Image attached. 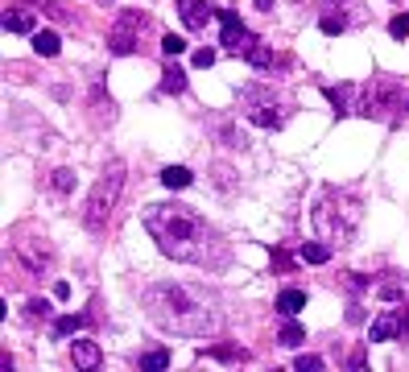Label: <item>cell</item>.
<instances>
[{"instance_id": "cell-4", "label": "cell", "mask_w": 409, "mask_h": 372, "mask_svg": "<svg viewBox=\"0 0 409 372\" xmlns=\"http://www.w3.org/2000/svg\"><path fill=\"white\" fill-rule=\"evenodd\" d=\"M356 112L368 116V120H388L397 124L409 112V83L393 79V74H376L360 87V99H356Z\"/></svg>"}, {"instance_id": "cell-3", "label": "cell", "mask_w": 409, "mask_h": 372, "mask_svg": "<svg viewBox=\"0 0 409 372\" xmlns=\"http://www.w3.org/2000/svg\"><path fill=\"white\" fill-rule=\"evenodd\" d=\"M360 198L356 195H343V191H327V195L318 198V207H314V232L327 240V244H347L352 240V232L360 227Z\"/></svg>"}, {"instance_id": "cell-13", "label": "cell", "mask_w": 409, "mask_h": 372, "mask_svg": "<svg viewBox=\"0 0 409 372\" xmlns=\"http://www.w3.org/2000/svg\"><path fill=\"white\" fill-rule=\"evenodd\" d=\"M401 327H405V322H401V315H393V310H388V315H376V319L368 322V339H372V344H388V339L401 335Z\"/></svg>"}, {"instance_id": "cell-29", "label": "cell", "mask_w": 409, "mask_h": 372, "mask_svg": "<svg viewBox=\"0 0 409 372\" xmlns=\"http://www.w3.org/2000/svg\"><path fill=\"white\" fill-rule=\"evenodd\" d=\"M25 315H29V319H50V302L46 298H29V302H25Z\"/></svg>"}, {"instance_id": "cell-19", "label": "cell", "mask_w": 409, "mask_h": 372, "mask_svg": "<svg viewBox=\"0 0 409 372\" xmlns=\"http://www.w3.org/2000/svg\"><path fill=\"white\" fill-rule=\"evenodd\" d=\"M302 306H306V290H281V294H277V310H281L286 319H293Z\"/></svg>"}, {"instance_id": "cell-16", "label": "cell", "mask_w": 409, "mask_h": 372, "mask_svg": "<svg viewBox=\"0 0 409 372\" xmlns=\"http://www.w3.org/2000/svg\"><path fill=\"white\" fill-rule=\"evenodd\" d=\"M33 25H38L33 9H13V13H4V33H38Z\"/></svg>"}, {"instance_id": "cell-36", "label": "cell", "mask_w": 409, "mask_h": 372, "mask_svg": "<svg viewBox=\"0 0 409 372\" xmlns=\"http://www.w3.org/2000/svg\"><path fill=\"white\" fill-rule=\"evenodd\" d=\"M347 286H352V290H364V286H372V277H364V273H352V277H347Z\"/></svg>"}, {"instance_id": "cell-32", "label": "cell", "mask_w": 409, "mask_h": 372, "mask_svg": "<svg viewBox=\"0 0 409 372\" xmlns=\"http://www.w3.org/2000/svg\"><path fill=\"white\" fill-rule=\"evenodd\" d=\"M388 33H393L397 42H405V38H409V13H401V17H393V21H388Z\"/></svg>"}, {"instance_id": "cell-10", "label": "cell", "mask_w": 409, "mask_h": 372, "mask_svg": "<svg viewBox=\"0 0 409 372\" xmlns=\"http://www.w3.org/2000/svg\"><path fill=\"white\" fill-rule=\"evenodd\" d=\"M178 17L186 29H207V21L215 17V9L207 0H178Z\"/></svg>"}, {"instance_id": "cell-6", "label": "cell", "mask_w": 409, "mask_h": 372, "mask_svg": "<svg viewBox=\"0 0 409 372\" xmlns=\"http://www.w3.org/2000/svg\"><path fill=\"white\" fill-rule=\"evenodd\" d=\"M244 116L257 124V128H281L286 124V108L273 99V91H261V87H244L240 91Z\"/></svg>"}, {"instance_id": "cell-18", "label": "cell", "mask_w": 409, "mask_h": 372, "mask_svg": "<svg viewBox=\"0 0 409 372\" xmlns=\"http://www.w3.org/2000/svg\"><path fill=\"white\" fill-rule=\"evenodd\" d=\"M191 182H194V174L186 166H166L162 170V186H169V191H186Z\"/></svg>"}, {"instance_id": "cell-24", "label": "cell", "mask_w": 409, "mask_h": 372, "mask_svg": "<svg viewBox=\"0 0 409 372\" xmlns=\"http://www.w3.org/2000/svg\"><path fill=\"white\" fill-rule=\"evenodd\" d=\"M162 368H169V351H166V347L141 351V372H162Z\"/></svg>"}, {"instance_id": "cell-7", "label": "cell", "mask_w": 409, "mask_h": 372, "mask_svg": "<svg viewBox=\"0 0 409 372\" xmlns=\"http://www.w3.org/2000/svg\"><path fill=\"white\" fill-rule=\"evenodd\" d=\"M145 25H149V13H137V9H128V13H121V21H116V29L108 33V54H137V42H141Z\"/></svg>"}, {"instance_id": "cell-5", "label": "cell", "mask_w": 409, "mask_h": 372, "mask_svg": "<svg viewBox=\"0 0 409 372\" xmlns=\"http://www.w3.org/2000/svg\"><path fill=\"white\" fill-rule=\"evenodd\" d=\"M121 191H124V162H108L103 174L96 178V186H91V195L83 198V227L87 232H108V223H112V211H116V203H121Z\"/></svg>"}, {"instance_id": "cell-30", "label": "cell", "mask_w": 409, "mask_h": 372, "mask_svg": "<svg viewBox=\"0 0 409 372\" xmlns=\"http://www.w3.org/2000/svg\"><path fill=\"white\" fill-rule=\"evenodd\" d=\"M293 368H298V372H318V368H323V356H310V351H302V356L293 360Z\"/></svg>"}, {"instance_id": "cell-35", "label": "cell", "mask_w": 409, "mask_h": 372, "mask_svg": "<svg viewBox=\"0 0 409 372\" xmlns=\"http://www.w3.org/2000/svg\"><path fill=\"white\" fill-rule=\"evenodd\" d=\"M215 182L223 191H232V170H228V166H215Z\"/></svg>"}, {"instance_id": "cell-22", "label": "cell", "mask_w": 409, "mask_h": 372, "mask_svg": "<svg viewBox=\"0 0 409 372\" xmlns=\"http://www.w3.org/2000/svg\"><path fill=\"white\" fill-rule=\"evenodd\" d=\"M83 327H87V315H62V319H54V335L67 339V335H79Z\"/></svg>"}, {"instance_id": "cell-28", "label": "cell", "mask_w": 409, "mask_h": 372, "mask_svg": "<svg viewBox=\"0 0 409 372\" xmlns=\"http://www.w3.org/2000/svg\"><path fill=\"white\" fill-rule=\"evenodd\" d=\"M207 356H215V360H248V351H244V347H232V344H215Z\"/></svg>"}, {"instance_id": "cell-23", "label": "cell", "mask_w": 409, "mask_h": 372, "mask_svg": "<svg viewBox=\"0 0 409 372\" xmlns=\"http://www.w3.org/2000/svg\"><path fill=\"white\" fill-rule=\"evenodd\" d=\"M277 344H281V347H302V344H306V327L289 319L286 327H281V335H277Z\"/></svg>"}, {"instance_id": "cell-37", "label": "cell", "mask_w": 409, "mask_h": 372, "mask_svg": "<svg viewBox=\"0 0 409 372\" xmlns=\"http://www.w3.org/2000/svg\"><path fill=\"white\" fill-rule=\"evenodd\" d=\"M54 298L67 302V298H71V286H67V281H54Z\"/></svg>"}, {"instance_id": "cell-38", "label": "cell", "mask_w": 409, "mask_h": 372, "mask_svg": "<svg viewBox=\"0 0 409 372\" xmlns=\"http://www.w3.org/2000/svg\"><path fill=\"white\" fill-rule=\"evenodd\" d=\"M252 4H257L261 13H273V9H277V0H252Z\"/></svg>"}, {"instance_id": "cell-14", "label": "cell", "mask_w": 409, "mask_h": 372, "mask_svg": "<svg viewBox=\"0 0 409 372\" xmlns=\"http://www.w3.org/2000/svg\"><path fill=\"white\" fill-rule=\"evenodd\" d=\"M323 96L335 103V116H347V112H356V87L352 83H339V87H323Z\"/></svg>"}, {"instance_id": "cell-21", "label": "cell", "mask_w": 409, "mask_h": 372, "mask_svg": "<svg viewBox=\"0 0 409 372\" xmlns=\"http://www.w3.org/2000/svg\"><path fill=\"white\" fill-rule=\"evenodd\" d=\"M306 265H327L331 261V244H323V240H310V244H302V252H298Z\"/></svg>"}, {"instance_id": "cell-33", "label": "cell", "mask_w": 409, "mask_h": 372, "mask_svg": "<svg viewBox=\"0 0 409 372\" xmlns=\"http://www.w3.org/2000/svg\"><path fill=\"white\" fill-rule=\"evenodd\" d=\"M211 62H215V50H211V46L194 50V67H198V71H207V67H211Z\"/></svg>"}, {"instance_id": "cell-15", "label": "cell", "mask_w": 409, "mask_h": 372, "mask_svg": "<svg viewBox=\"0 0 409 372\" xmlns=\"http://www.w3.org/2000/svg\"><path fill=\"white\" fill-rule=\"evenodd\" d=\"M211 133L219 137V145L244 149V133L236 128V120H228V116H211Z\"/></svg>"}, {"instance_id": "cell-9", "label": "cell", "mask_w": 409, "mask_h": 372, "mask_svg": "<svg viewBox=\"0 0 409 372\" xmlns=\"http://www.w3.org/2000/svg\"><path fill=\"white\" fill-rule=\"evenodd\" d=\"M17 261L25 265V273L42 277V273L54 269V244L46 236H29V240H17Z\"/></svg>"}, {"instance_id": "cell-2", "label": "cell", "mask_w": 409, "mask_h": 372, "mask_svg": "<svg viewBox=\"0 0 409 372\" xmlns=\"http://www.w3.org/2000/svg\"><path fill=\"white\" fill-rule=\"evenodd\" d=\"M145 315L157 322L169 335H186V339H203V335H215L219 315L215 306L203 294H194L191 286H178V281H153L145 286L141 294Z\"/></svg>"}, {"instance_id": "cell-31", "label": "cell", "mask_w": 409, "mask_h": 372, "mask_svg": "<svg viewBox=\"0 0 409 372\" xmlns=\"http://www.w3.org/2000/svg\"><path fill=\"white\" fill-rule=\"evenodd\" d=\"M162 50H166L169 58H174V54H186V38H178V33H166V38H162Z\"/></svg>"}, {"instance_id": "cell-27", "label": "cell", "mask_w": 409, "mask_h": 372, "mask_svg": "<svg viewBox=\"0 0 409 372\" xmlns=\"http://www.w3.org/2000/svg\"><path fill=\"white\" fill-rule=\"evenodd\" d=\"M50 186H54L58 195H71V191H74V174L67 170V166H62V170H54V174H50Z\"/></svg>"}, {"instance_id": "cell-25", "label": "cell", "mask_w": 409, "mask_h": 372, "mask_svg": "<svg viewBox=\"0 0 409 372\" xmlns=\"http://www.w3.org/2000/svg\"><path fill=\"white\" fill-rule=\"evenodd\" d=\"M248 67H252V71H269V67H273V50H269L265 42H257V46L248 50Z\"/></svg>"}, {"instance_id": "cell-8", "label": "cell", "mask_w": 409, "mask_h": 372, "mask_svg": "<svg viewBox=\"0 0 409 372\" xmlns=\"http://www.w3.org/2000/svg\"><path fill=\"white\" fill-rule=\"evenodd\" d=\"M215 17H219V25H223V33H219L223 50H228V54H244V58H248V50L257 46V33H252V29L236 17V9H215Z\"/></svg>"}, {"instance_id": "cell-26", "label": "cell", "mask_w": 409, "mask_h": 372, "mask_svg": "<svg viewBox=\"0 0 409 372\" xmlns=\"http://www.w3.org/2000/svg\"><path fill=\"white\" fill-rule=\"evenodd\" d=\"M318 29H323V33H327V38H339V33H343V29H347V17H343V13H323V21H318Z\"/></svg>"}, {"instance_id": "cell-20", "label": "cell", "mask_w": 409, "mask_h": 372, "mask_svg": "<svg viewBox=\"0 0 409 372\" xmlns=\"http://www.w3.org/2000/svg\"><path fill=\"white\" fill-rule=\"evenodd\" d=\"M33 50H38L42 58H54V54L62 50V38H58L54 29H42V33H33Z\"/></svg>"}, {"instance_id": "cell-1", "label": "cell", "mask_w": 409, "mask_h": 372, "mask_svg": "<svg viewBox=\"0 0 409 372\" xmlns=\"http://www.w3.org/2000/svg\"><path fill=\"white\" fill-rule=\"evenodd\" d=\"M145 227L157 240V248L169 261L186 265H228V244L211 223L203 220L186 203H149L145 207Z\"/></svg>"}, {"instance_id": "cell-12", "label": "cell", "mask_w": 409, "mask_h": 372, "mask_svg": "<svg viewBox=\"0 0 409 372\" xmlns=\"http://www.w3.org/2000/svg\"><path fill=\"white\" fill-rule=\"evenodd\" d=\"M71 360L79 372H96L99 364H103V351H99L96 339H74L71 344Z\"/></svg>"}, {"instance_id": "cell-34", "label": "cell", "mask_w": 409, "mask_h": 372, "mask_svg": "<svg viewBox=\"0 0 409 372\" xmlns=\"http://www.w3.org/2000/svg\"><path fill=\"white\" fill-rule=\"evenodd\" d=\"M381 298H385V302H397V298H401V286H397V281H385V286H381Z\"/></svg>"}, {"instance_id": "cell-17", "label": "cell", "mask_w": 409, "mask_h": 372, "mask_svg": "<svg viewBox=\"0 0 409 372\" xmlns=\"http://www.w3.org/2000/svg\"><path fill=\"white\" fill-rule=\"evenodd\" d=\"M186 91V71L182 67H166L162 71V96H182Z\"/></svg>"}, {"instance_id": "cell-11", "label": "cell", "mask_w": 409, "mask_h": 372, "mask_svg": "<svg viewBox=\"0 0 409 372\" xmlns=\"http://www.w3.org/2000/svg\"><path fill=\"white\" fill-rule=\"evenodd\" d=\"M91 120H96V124H112V120H116V99L103 91V79H91Z\"/></svg>"}]
</instances>
